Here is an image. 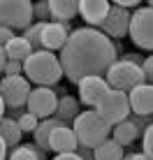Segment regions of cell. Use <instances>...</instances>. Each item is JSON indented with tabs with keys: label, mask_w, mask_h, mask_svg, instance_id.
Returning a JSON list of instances; mask_svg holds the SVG:
<instances>
[{
	"label": "cell",
	"mask_w": 153,
	"mask_h": 160,
	"mask_svg": "<svg viewBox=\"0 0 153 160\" xmlns=\"http://www.w3.org/2000/svg\"><path fill=\"white\" fill-rule=\"evenodd\" d=\"M128 104H130V114L151 116V112H153V86L151 84L135 86L128 93Z\"/></svg>",
	"instance_id": "cell-13"
},
{
	"label": "cell",
	"mask_w": 153,
	"mask_h": 160,
	"mask_svg": "<svg viewBox=\"0 0 153 160\" xmlns=\"http://www.w3.org/2000/svg\"><path fill=\"white\" fill-rule=\"evenodd\" d=\"M81 114V104L76 98L72 95H61L58 98V104H56V112H53V116L58 121H63L65 125H72V121Z\"/></svg>",
	"instance_id": "cell-17"
},
{
	"label": "cell",
	"mask_w": 153,
	"mask_h": 160,
	"mask_svg": "<svg viewBox=\"0 0 153 160\" xmlns=\"http://www.w3.org/2000/svg\"><path fill=\"white\" fill-rule=\"evenodd\" d=\"M128 121L135 125V128H137V132H139V135H141V132H144L146 128H151V123H153V121H151V116H137V114H130V116H128Z\"/></svg>",
	"instance_id": "cell-28"
},
{
	"label": "cell",
	"mask_w": 153,
	"mask_h": 160,
	"mask_svg": "<svg viewBox=\"0 0 153 160\" xmlns=\"http://www.w3.org/2000/svg\"><path fill=\"white\" fill-rule=\"evenodd\" d=\"M21 130H19V125H16V121L12 118H7V116H2L0 118V139L5 142V146H7V151H9V146H19V142H21Z\"/></svg>",
	"instance_id": "cell-21"
},
{
	"label": "cell",
	"mask_w": 153,
	"mask_h": 160,
	"mask_svg": "<svg viewBox=\"0 0 153 160\" xmlns=\"http://www.w3.org/2000/svg\"><path fill=\"white\" fill-rule=\"evenodd\" d=\"M21 68H23V77L28 84H37L42 88H51L63 79V70H61V63H58V56L51 51H44V49L32 51L21 63Z\"/></svg>",
	"instance_id": "cell-2"
},
{
	"label": "cell",
	"mask_w": 153,
	"mask_h": 160,
	"mask_svg": "<svg viewBox=\"0 0 153 160\" xmlns=\"http://www.w3.org/2000/svg\"><path fill=\"white\" fill-rule=\"evenodd\" d=\"M109 137H111V139L116 142L121 148H130L135 142L139 139V132H137V128H135L128 118H125V121H121L118 125H114V128H111V135H109Z\"/></svg>",
	"instance_id": "cell-18"
},
{
	"label": "cell",
	"mask_w": 153,
	"mask_h": 160,
	"mask_svg": "<svg viewBox=\"0 0 153 160\" xmlns=\"http://www.w3.org/2000/svg\"><path fill=\"white\" fill-rule=\"evenodd\" d=\"M76 156H79V160H93V151H91V148H84V146H79V144H76Z\"/></svg>",
	"instance_id": "cell-32"
},
{
	"label": "cell",
	"mask_w": 153,
	"mask_h": 160,
	"mask_svg": "<svg viewBox=\"0 0 153 160\" xmlns=\"http://www.w3.org/2000/svg\"><path fill=\"white\" fill-rule=\"evenodd\" d=\"M42 28H44V23H40V21H35V23H30L28 28L21 32V37H23L26 42L30 44L32 51H40V37H42Z\"/></svg>",
	"instance_id": "cell-24"
},
{
	"label": "cell",
	"mask_w": 153,
	"mask_h": 160,
	"mask_svg": "<svg viewBox=\"0 0 153 160\" xmlns=\"http://www.w3.org/2000/svg\"><path fill=\"white\" fill-rule=\"evenodd\" d=\"M56 104H58V95L53 93V88L35 86V88H30V93H28V100H26V112L32 114L37 121L51 118L53 112H56Z\"/></svg>",
	"instance_id": "cell-9"
},
{
	"label": "cell",
	"mask_w": 153,
	"mask_h": 160,
	"mask_svg": "<svg viewBox=\"0 0 153 160\" xmlns=\"http://www.w3.org/2000/svg\"><path fill=\"white\" fill-rule=\"evenodd\" d=\"M0 160H7V146H5L2 139H0Z\"/></svg>",
	"instance_id": "cell-35"
},
{
	"label": "cell",
	"mask_w": 153,
	"mask_h": 160,
	"mask_svg": "<svg viewBox=\"0 0 153 160\" xmlns=\"http://www.w3.org/2000/svg\"><path fill=\"white\" fill-rule=\"evenodd\" d=\"M105 81H107V86L111 88V91H121V93L128 95L135 86L144 84V74H141L139 65L125 63V60H116V63L107 70Z\"/></svg>",
	"instance_id": "cell-7"
},
{
	"label": "cell",
	"mask_w": 153,
	"mask_h": 160,
	"mask_svg": "<svg viewBox=\"0 0 153 160\" xmlns=\"http://www.w3.org/2000/svg\"><path fill=\"white\" fill-rule=\"evenodd\" d=\"M37 123H40V121L32 116V114H28V112H23L19 118H16V125H19L21 135H26V132H32V130L37 128Z\"/></svg>",
	"instance_id": "cell-25"
},
{
	"label": "cell",
	"mask_w": 153,
	"mask_h": 160,
	"mask_svg": "<svg viewBox=\"0 0 153 160\" xmlns=\"http://www.w3.org/2000/svg\"><path fill=\"white\" fill-rule=\"evenodd\" d=\"M2 74L5 77H21L23 74V68H21V63H16V60H7L2 68Z\"/></svg>",
	"instance_id": "cell-30"
},
{
	"label": "cell",
	"mask_w": 153,
	"mask_h": 160,
	"mask_svg": "<svg viewBox=\"0 0 153 160\" xmlns=\"http://www.w3.org/2000/svg\"><path fill=\"white\" fill-rule=\"evenodd\" d=\"M95 114L100 116L109 128L118 125L121 121L130 116V104H128V95L121 91H109L100 98V102L95 104Z\"/></svg>",
	"instance_id": "cell-5"
},
{
	"label": "cell",
	"mask_w": 153,
	"mask_h": 160,
	"mask_svg": "<svg viewBox=\"0 0 153 160\" xmlns=\"http://www.w3.org/2000/svg\"><path fill=\"white\" fill-rule=\"evenodd\" d=\"M58 125H65V123H63V121H58L56 116L42 118L40 123H37V128L32 130V137H35V144H32V146H37L40 151L49 153V135H51V130L58 128Z\"/></svg>",
	"instance_id": "cell-19"
},
{
	"label": "cell",
	"mask_w": 153,
	"mask_h": 160,
	"mask_svg": "<svg viewBox=\"0 0 153 160\" xmlns=\"http://www.w3.org/2000/svg\"><path fill=\"white\" fill-rule=\"evenodd\" d=\"M5 63H7V58H5V51H2V47H0V74H2V68H5Z\"/></svg>",
	"instance_id": "cell-36"
},
{
	"label": "cell",
	"mask_w": 153,
	"mask_h": 160,
	"mask_svg": "<svg viewBox=\"0 0 153 160\" xmlns=\"http://www.w3.org/2000/svg\"><path fill=\"white\" fill-rule=\"evenodd\" d=\"M30 23H32L30 0H0V28L23 32Z\"/></svg>",
	"instance_id": "cell-4"
},
{
	"label": "cell",
	"mask_w": 153,
	"mask_h": 160,
	"mask_svg": "<svg viewBox=\"0 0 153 160\" xmlns=\"http://www.w3.org/2000/svg\"><path fill=\"white\" fill-rule=\"evenodd\" d=\"M2 51H5V58H7V60H16V63H23V60L32 53V49H30V44L26 42L21 35H14L12 40H9V42L2 47Z\"/></svg>",
	"instance_id": "cell-20"
},
{
	"label": "cell",
	"mask_w": 153,
	"mask_h": 160,
	"mask_svg": "<svg viewBox=\"0 0 153 160\" xmlns=\"http://www.w3.org/2000/svg\"><path fill=\"white\" fill-rule=\"evenodd\" d=\"M70 128H72L74 137H76V144L84 146V148H91V151L97 148L102 142H107L109 135H111V128L95 114V109H86V112H81L79 116L72 121Z\"/></svg>",
	"instance_id": "cell-3"
},
{
	"label": "cell",
	"mask_w": 153,
	"mask_h": 160,
	"mask_svg": "<svg viewBox=\"0 0 153 160\" xmlns=\"http://www.w3.org/2000/svg\"><path fill=\"white\" fill-rule=\"evenodd\" d=\"M76 88H79V104L84 102V107H88V109H95L100 98L109 91L105 77H86V79H81L76 84Z\"/></svg>",
	"instance_id": "cell-12"
},
{
	"label": "cell",
	"mask_w": 153,
	"mask_h": 160,
	"mask_svg": "<svg viewBox=\"0 0 153 160\" xmlns=\"http://www.w3.org/2000/svg\"><path fill=\"white\" fill-rule=\"evenodd\" d=\"M5 116V104H2V100H0V118Z\"/></svg>",
	"instance_id": "cell-38"
},
{
	"label": "cell",
	"mask_w": 153,
	"mask_h": 160,
	"mask_svg": "<svg viewBox=\"0 0 153 160\" xmlns=\"http://www.w3.org/2000/svg\"><path fill=\"white\" fill-rule=\"evenodd\" d=\"M32 19H37L40 23H49V2L47 0L32 2Z\"/></svg>",
	"instance_id": "cell-26"
},
{
	"label": "cell",
	"mask_w": 153,
	"mask_h": 160,
	"mask_svg": "<svg viewBox=\"0 0 153 160\" xmlns=\"http://www.w3.org/2000/svg\"><path fill=\"white\" fill-rule=\"evenodd\" d=\"M128 35L137 49L151 51L153 49V9L151 7H137L130 12Z\"/></svg>",
	"instance_id": "cell-6"
},
{
	"label": "cell",
	"mask_w": 153,
	"mask_h": 160,
	"mask_svg": "<svg viewBox=\"0 0 153 160\" xmlns=\"http://www.w3.org/2000/svg\"><path fill=\"white\" fill-rule=\"evenodd\" d=\"M74 28L70 23H56V21H49L44 23V28H42V37H40V49H44V51H61L63 44L67 42L70 32Z\"/></svg>",
	"instance_id": "cell-11"
},
{
	"label": "cell",
	"mask_w": 153,
	"mask_h": 160,
	"mask_svg": "<svg viewBox=\"0 0 153 160\" xmlns=\"http://www.w3.org/2000/svg\"><path fill=\"white\" fill-rule=\"evenodd\" d=\"M139 70H141V74H144V84H151V81H153V58L151 56H144Z\"/></svg>",
	"instance_id": "cell-29"
},
{
	"label": "cell",
	"mask_w": 153,
	"mask_h": 160,
	"mask_svg": "<svg viewBox=\"0 0 153 160\" xmlns=\"http://www.w3.org/2000/svg\"><path fill=\"white\" fill-rule=\"evenodd\" d=\"M9 160H47V153L32 144H19L9 153Z\"/></svg>",
	"instance_id": "cell-23"
},
{
	"label": "cell",
	"mask_w": 153,
	"mask_h": 160,
	"mask_svg": "<svg viewBox=\"0 0 153 160\" xmlns=\"http://www.w3.org/2000/svg\"><path fill=\"white\" fill-rule=\"evenodd\" d=\"M30 84L26 81V77H2L0 81V100H2L5 109H21L26 107L30 93Z\"/></svg>",
	"instance_id": "cell-8"
},
{
	"label": "cell",
	"mask_w": 153,
	"mask_h": 160,
	"mask_svg": "<svg viewBox=\"0 0 153 160\" xmlns=\"http://www.w3.org/2000/svg\"><path fill=\"white\" fill-rule=\"evenodd\" d=\"M49 2V19L56 23H70L79 12L76 0H47Z\"/></svg>",
	"instance_id": "cell-16"
},
{
	"label": "cell",
	"mask_w": 153,
	"mask_h": 160,
	"mask_svg": "<svg viewBox=\"0 0 153 160\" xmlns=\"http://www.w3.org/2000/svg\"><path fill=\"white\" fill-rule=\"evenodd\" d=\"M49 151H53L56 156L76 151V137L70 125H58V128L51 130V135H49Z\"/></svg>",
	"instance_id": "cell-15"
},
{
	"label": "cell",
	"mask_w": 153,
	"mask_h": 160,
	"mask_svg": "<svg viewBox=\"0 0 153 160\" xmlns=\"http://www.w3.org/2000/svg\"><path fill=\"white\" fill-rule=\"evenodd\" d=\"M128 23H130V12L125 9H118V7H109V12L102 21V26L97 30L107 37V40H118L123 42V37L128 35Z\"/></svg>",
	"instance_id": "cell-10"
},
{
	"label": "cell",
	"mask_w": 153,
	"mask_h": 160,
	"mask_svg": "<svg viewBox=\"0 0 153 160\" xmlns=\"http://www.w3.org/2000/svg\"><path fill=\"white\" fill-rule=\"evenodd\" d=\"M114 7H118V9H125V12H128V9H137L139 7V2L137 0H116V2H111Z\"/></svg>",
	"instance_id": "cell-31"
},
{
	"label": "cell",
	"mask_w": 153,
	"mask_h": 160,
	"mask_svg": "<svg viewBox=\"0 0 153 160\" xmlns=\"http://www.w3.org/2000/svg\"><path fill=\"white\" fill-rule=\"evenodd\" d=\"M109 7H111V2H107V0H81L76 14L84 16V21L88 23V28L97 30L102 26V21H105Z\"/></svg>",
	"instance_id": "cell-14"
},
{
	"label": "cell",
	"mask_w": 153,
	"mask_h": 160,
	"mask_svg": "<svg viewBox=\"0 0 153 160\" xmlns=\"http://www.w3.org/2000/svg\"><path fill=\"white\" fill-rule=\"evenodd\" d=\"M123 148L109 137L107 142H102L97 148H93V160H121L123 158Z\"/></svg>",
	"instance_id": "cell-22"
},
{
	"label": "cell",
	"mask_w": 153,
	"mask_h": 160,
	"mask_svg": "<svg viewBox=\"0 0 153 160\" xmlns=\"http://www.w3.org/2000/svg\"><path fill=\"white\" fill-rule=\"evenodd\" d=\"M149 160H153V128H146L141 132V151Z\"/></svg>",
	"instance_id": "cell-27"
},
{
	"label": "cell",
	"mask_w": 153,
	"mask_h": 160,
	"mask_svg": "<svg viewBox=\"0 0 153 160\" xmlns=\"http://www.w3.org/2000/svg\"><path fill=\"white\" fill-rule=\"evenodd\" d=\"M12 37H14V32L9 30V28H0V47H5Z\"/></svg>",
	"instance_id": "cell-33"
},
{
	"label": "cell",
	"mask_w": 153,
	"mask_h": 160,
	"mask_svg": "<svg viewBox=\"0 0 153 160\" xmlns=\"http://www.w3.org/2000/svg\"><path fill=\"white\" fill-rule=\"evenodd\" d=\"M116 58L118 56L111 47V40L88 26L74 28L58 53L61 70L72 84H79L86 77H105Z\"/></svg>",
	"instance_id": "cell-1"
},
{
	"label": "cell",
	"mask_w": 153,
	"mask_h": 160,
	"mask_svg": "<svg viewBox=\"0 0 153 160\" xmlns=\"http://www.w3.org/2000/svg\"><path fill=\"white\" fill-rule=\"evenodd\" d=\"M130 160H149V158H146V156H144V153H139V151H135V153H132V156H130Z\"/></svg>",
	"instance_id": "cell-37"
},
{
	"label": "cell",
	"mask_w": 153,
	"mask_h": 160,
	"mask_svg": "<svg viewBox=\"0 0 153 160\" xmlns=\"http://www.w3.org/2000/svg\"><path fill=\"white\" fill-rule=\"evenodd\" d=\"M53 160H79L76 153H61V156H56Z\"/></svg>",
	"instance_id": "cell-34"
}]
</instances>
